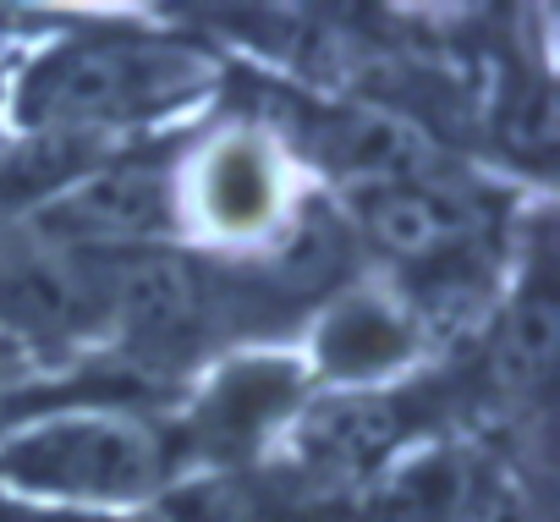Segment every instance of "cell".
<instances>
[{"label":"cell","mask_w":560,"mask_h":522,"mask_svg":"<svg viewBox=\"0 0 560 522\" xmlns=\"http://www.w3.org/2000/svg\"><path fill=\"white\" fill-rule=\"evenodd\" d=\"M209 61L165 34L138 28H94L50 45L18 78V116L28 132L100 138L121 121L160 116L198 94Z\"/></svg>","instance_id":"cell-1"},{"label":"cell","mask_w":560,"mask_h":522,"mask_svg":"<svg viewBox=\"0 0 560 522\" xmlns=\"http://www.w3.org/2000/svg\"><path fill=\"white\" fill-rule=\"evenodd\" d=\"M0 478L45 500H149L171 478V440L132 413H56L0 440Z\"/></svg>","instance_id":"cell-2"},{"label":"cell","mask_w":560,"mask_h":522,"mask_svg":"<svg viewBox=\"0 0 560 522\" xmlns=\"http://www.w3.org/2000/svg\"><path fill=\"white\" fill-rule=\"evenodd\" d=\"M105 287H110V330L138 358L176 363L220 325L214 276L187 253L171 247L105 253Z\"/></svg>","instance_id":"cell-3"},{"label":"cell","mask_w":560,"mask_h":522,"mask_svg":"<svg viewBox=\"0 0 560 522\" xmlns=\"http://www.w3.org/2000/svg\"><path fill=\"white\" fill-rule=\"evenodd\" d=\"M176 204L182 198L160 160L149 154L94 160L56 204L39 209V236L45 247H72V253L154 247V236L171 231Z\"/></svg>","instance_id":"cell-4"},{"label":"cell","mask_w":560,"mask_h":522,"mask_svg":"<svg viewBox=\"0 0 560 522\" xmlns=\"http://www.w3.org/2000/svg\"><path fill=\"white\" fill-rule=\"evenodd\" d=\"M110 330L105 253L39 247L0 258V341H83Z\"/></svg>","instance_id":"cell-5"},{"label":"cell","mask_w":560,"mask_h":522,"mask_svg":"<svg viewBox=\"0 0 560 522\" xmlns=\"http://www.w3.org/2000/svg\"><path fill=\"white\" fill-rule=\"evenodd\" d=\"M287 165L258 132H220L187 176V209L214 242H258L287 220Z\"/></svg>","instance_id":"cell-6"},{"label":"cell","mask_w":560,"mask_h":522,"mask_svg":"<svg viewBox=\"0 0 560 522\" xmlns=\"http://www.w3.org/2000/svg\"><path fill=\"white\" fill-rule=\"evenodd\" d=\"M298 407H303V369L292 358L258 352V358L225 363L203 385V396L192 402V413L182 424V445H192L214 462H236L269 429L298 418Z\"/></svg>","instance_id":"cell-7"},{"label":"cell","mask_w":560,"mask_h":522,"mask_svg":"<svg viewBox=\"0 0 560 522\" xmlns=\"http://www.w3.org/2000/svg\"><path fill=\"white\" fill-rule=\"evenodd\" d=\"M483 209L472 193L440 182V176H418V182H396V187H374L358 193V231L374 253L396 258L401 270H423L434 258H451L462 247L483 242Z\"/></svg>","instance_id":"cell-8"},{"label":"cell","mask_w":560,"mask_h":522,"mask_svg":"<svg viewBox=\"0 0 560 522\" xmlns=\"http://www.w3.org/2000/svg\"><path fill=\"white\" fill-rule=\"evenodd\" d=\"M412 402H418V396H407V391H369V385L319 396V402L298 407L292 445H298L303 467L319 473V478L374 473V467L390 462V451L418 429Z\"/></svg>","instance_id":"cell-9"},{"label":"cell","mask_w":560,"mask_h":522,"mask_svg":"<svg viewBox=\"0 0 560 522\" xmlns=\"http://www.w3.org/2000/svg\"><path fill=\"white\" fill-rule=\"evenodd\" d=\"M308 154L330 176H341L352 193L434 176V138L412 116L385 111V105H347V111L319 116L308 127Z\"/></svg>","instance_id":"cell-10"},{"label":"cell","mask_w":560,"mask_h":522,"mask_svg":"<svg viewBox=\"0 0 560 522\" xmlns=\"http://www.w3.org/2000/svg\"><path fill=\"white\" fill-rule=\"evenodd\" d=\"M418 341H423V330L412 325L401 298L341 292L314 330V358L330 380H341L352 391V385H374L390 369H401L418 352Z\"/></svg>","instance_id":"cell-11"},{"label":"cell","mask_w":560,"mask_h":522,"mask_svg":"<svg viewBox=\"0 0 560 522\" xmlns=\"http://www.w3.org/2000/svg\"><path fill=\"white\" fill-rule=\"evenodd\" d=\"M555 347H560V298L549 265L533 258V270L516 281V298L505 303L489 336V380L505 396H538L555 374Z\"/></svg>","instance_id":"cell-12"},{"label":"cell","mask_w":560,"mask_h":522,"mask_svg":"<svg viewBox=\"0 0 560 522\" xmlns=\"http://www.w3.org/2000/svg\"><path fill=\"white\" fill-rule=\"evenodd\" d=\"M94 160H100V143H94V138L28 132L18 149L0 154V214H39V209L56 204Z\"/></svg>","instance_id":"cell-13"},{"label":"cell","mask_w":560,"mask_h":522,"mask_svg":"<svg viewBox=\"0 0 560 522\" xmlns=\"http://www.w3.org/2000/svg\"><path fill=\"white\" fill-rule=\"evenodd\" d=\"M467 495H472V478L462 473V462H451L440 451V456H423V462L390 473L358 506V522H451V517H462Z\"/></svg>","instance_id":"cell-14"},{"label":"cell","mask_w":560,"mask_h":522,"mask_svg":"<svg viewBox=\"0 0 560 522\" xmlns=\"http://www.w3.org/2000/svg\"><path fill=\"white\" fill-rule=\"evenodd\" d=\"M494 138L511 160L544 171L555 160V89L544 72H516L494 105Z\"/></svg>","instance_id":"cell-15"},{"label":"cell","mask_w":560,"mask_h":522,"mask_svg":"<svg viewBox=\"0 0 560 522\" xmlns=\"http://www.w3.org/2000/svg\"><path fill=\"white\" fill-rule=\"evenodd\" d=\"M462 522H538L533 500L511 484H489V489H472L467 506H462Z\"/></svg>","instance_id":"cell-16"},{"label":"cell","mask_w":560,"mask_h":522,"mask_svg":"<svg viewBox=\"0 0 560 522\" xmlns=\"http://www.w3.org/2000/svg\"><path fill=\"white\" fill-rule=\"evenodd\" d=\"M39 522H105V517H56V511H45Z\"/></svg>","instance_id":"cell-17"},{"label":"cell","mask_w":560,"mask_h":522,"mask_svg":"<svg viewBox=\"0 0 560 522\" xmlns=\"http://www.w3.org/2000/svg\"><path fill=\"white\" fill-rule=\"evenodd\" d=\"M0 358H12V341H0Z\"/></svg>","instance_id":"cell-18"},{"label":"cell","mask_w":560,"mask_h":522,"mask_svg":"<svg viewBox=\"0 0 560 522\" xmlns=\"http://www.w3.org/2000/svg\"><path fill=\"white\" fill-rule=\"evenodd\" d=\"M0 89H7V78H0Z\"/></svg>","instance_id":"cell-19"}]
</instances>
